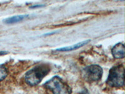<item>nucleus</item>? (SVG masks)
I'll return each mask as SVG.
<instances>
[{
	"mask_svg": "<svg viewBox=\"0 0 125 94\" xmlns=\"http://www.w3.org/2000/svg\"><path fill=\"white\" fill-rule=\"evenodd\" d=\"M50 70L51 67L48 64H39L26 73L24 80L30 85H37L43 80V78L48 74Z\"/></svg>",
	"mask_w": 125,
	"mask_h": 94,
	"instance_id": "obj_1",
	"label": "nucleus"
},
{
	"mask_svg": "<svg viewBox=\"0 0 125 94\" xmlns=\"http://www.w3.org/2000/svg\"><path fill=\"white\" fill-rule=\"evenodd\" d=\"M110 87L119 88L125 85V68L122 65H118L112 67L109 71L108 78L106 82Z\"/></svg>",
	"mask_w": 125,
	"mask_h": 94,
	"instance_id": "obj_2",
	"label": "nucleus"
},
{
	"mask_svg": "<svg viewBox=\"0 0 125 94\" xmlns=\"http://www.w3.org/2000/svg\"><path fill=\"white\" fill-rule=\"evenodd\" d=\"M44 87L53 94H71L72 92L71 87L58 76L53 77L47 81L44 84Z\"/></svg>",
	"mask_w": 125,
	"mask_h": 94,
	"instance_id": "obj_3",
	"label": "nucleus"
},
{
	"mask_svg": "<svg viewBox=\"0 0 125 94\" xmlns=\"http://www.w3.org/2000/svg\"><path fill=\"white\" fill-rule=\"evenodd\" d=\"M103 69L100 66L92 65L85 67L82 71L83 77L88 82H95L101 80L103 75Z\"/></svg>",
	"mask_w": 125,
	"mask_h": 94,
	"instance_id": "obj_4",
	"label": "nucleus"
},
{
	"mask_svg": "<svg viewBox=\"0 0 125 94\" xmlns=\"http://www.w3.org/2000/svg\"><path fill=\"white\" fill-rule=\"evenodd\" d=\"M111 53L114 58L116 59H122L125 58V45L122 43H118L113 47Z\"/></svg>",
	"mask_w": 125,
	"mask_h": 94,
	"instance_id": "obj_5",
	"label": "nucleus"
},
{
	"mask_svg": "<svg viewBox=\"0 0 125 94\" xmlns=\"http://www.w3.org/2000/svg\"><path fill=\"white\" fill-rule=\"evenodd\" d=\"M90 41V40H85V41H81L80 43H78L76 44H74L72 46H70V47H62V48H60L56 50V51H73V50H77L78 48H80L87 43H88Z\"/></svg>",
	"mask_w": 125,
	"mask_h": 94,
	"instance_id": "obj_6",
	"label": "nucleus"
},
{
	"mask_svg": "<svg viewBox=\"0 0 125 94\" xmlns=\"http://www.w3.org/2000/svg\"><path fill=\"white\" fill-rule=\"evenodd\" d=\"M28 16V14H23V15H17L14 16L12 17L6 18V20H3V22L6 24H13V23H16L18 22H21L23 20Z\"/></svg>",
	"mask_w": 125,
	"mask_h": 94,
	"instance_id": "obj_7",
	"label": "nucleus"
},
{
	"mask_svg": "<svg viewBox=\"0 0 125 94\" xmlns=\"http://www.w3.org/2000/svg\"><path fill=\"white\" fill-rule=\"evenodd\" d=\"M8 74L6 67H4L3 65H0V82L2 81L7 77Z\"/></svg>",
	"mask_w": 125,
	"mask_h": 94,
	"instance_id": "obj_8",
	"label": "nucleus"
},
{
	"mask_svg": "<svg viewBox=\"0 0 125 94\" xmlns=\"http://www.w3.org/2000/svg\"><path fill=\"white\" fill-rule=\"evenodd\" d=\"M6 52H4V51H1L0 52V55H4V54H6Z\"/></svg>",
	"mask_w": 125,
	"mask_h": 94,
	"instance_id": "obj_9",
	"label": "nucleus"
},
{
	"mask_svg": "<svg viewBox=\"0 0 125 94\" xmlns=\"http://www.w3.org/2000/svg\"><path fill=\"white\" fill-rule=\"evenodd\" d=\"M41 6H43V5H39V6H33L32 8H37V7H41Z\"/></svg>",
	"mask_w": 125,
	"mask_h": 94,
	"instance_id": "obj_10",
	"label": "nucleus"
}]
</instances>
